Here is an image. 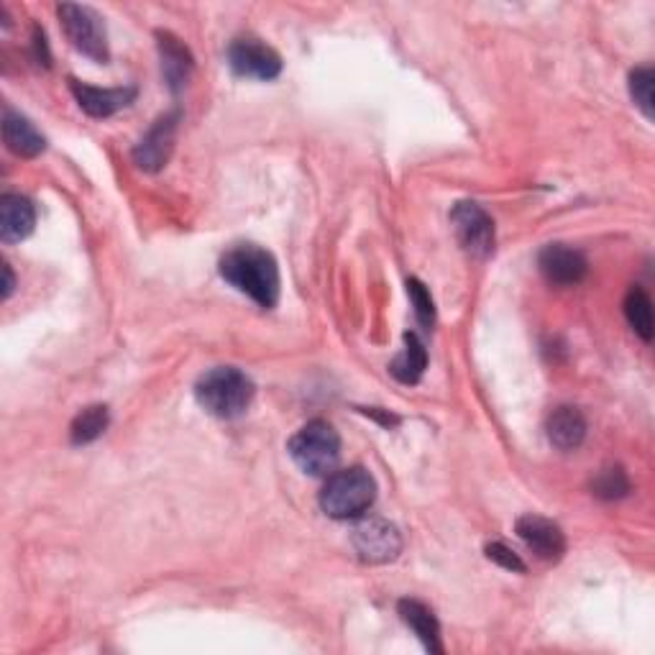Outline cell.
<instances>
[{
  "mask_svg": "<svg viewBox=\"0 0 655 655\" xmlns=\"http://www.w3.org/2000/svg\"><path fill=\"white\" fill-rule=\"evenodd\" d=\"M3 142L15 157L23 159L39 157L46 149V138L39 134L34 123L15 111H6L3 116Z\"/></svg>",
  "mask_w": 655,
  "mask_h": 655,
  "instance_id": "16",
  "label": "cell"
},
{
  "mask_svg": "<svg viewBox=\"0 0 655 655\" xmlns=\"http://www.w3.org/2000/svg\"><path fill=\"white\" fill-rule=\"evenodd\" d=\"M287 450L310 477H331L341 461V436L328 420H310L290 438Z\"/></svg>",
  "mask_w": 655,
  "mask_h": 655,
  "instance_id": "4",
  "label": "cell"
},
{
  "mask_svg": "<svg viewBox=\"0 0 655 655\" xmlns=\"http://www.w3.org/2000/svg\"><path fill=\"white\" fill-rule=\"evenodd\" d=\"M218 272L259 308H274L280 300V267L267 249L257 243H236L220 257Z\"/></svg>",
  "mask_w": 655,
  "mask_h": 655,
  "instance_id": "1",
  "label": "cell"
},
{
  "mask_svg": "<svg viewBox=\"0 0 655 655\" xmlns=\"http://www.w3.org/2000/svg\"><path fill=\"white\" fill-rule=\"evenodd\" d=\"M540 274L551 284L573 287L584 280L589 272V261L579 249H571L566 243H548L538 253Z\"/></svg>",
  "mask_w": 655,
  "mask_h": 655,
  "instance_id": "10",
  "label": "cell"
},
{
  "mask_svg": "<svg viewBox=\"0 0 655 655\" xmlns=\"http://www.w3.org/2000/svg\"><path fill=\"white\" fill-rule=\"evenodd\" d=\"M397 612H399V617H403L405 625L417 635V641L425 645V651L444 653L438 617L433 614V610L428 607V604H423L417 600H399Z\"/></svg>",
  "mask_w": 655,
  "mask_h": 655,
  "instance_id": "17",
  "label": "cell"
},
{
  "mask_svg": "<svg viewBox=\"0 0 655 655\" xmlns=\"http://www.w3.org/2000/svg\"><path fill=\"white\" fill-rule=\"evenodd\" d=\"M625 318L633 331L641 335L645 343L653 341V302L651 294L643 287H633L625 298Z\"/></svg>",
  "mask_w": 655,
  "mask_h": 655,
  "instance_id": "20",
  "label": "cell"
},
{
  "mask_svg": "<svg viewBox=\"0 0 655 655\" xmlns=\"http://www.w3.org/2000/svg\"><path fill=\"white\" fill-rule=\"evenodd\" d=\"M425 366H428V351H425V343L417 339L415 333H405V349L399 351L395 362L389 364L392 376L403 384H417L423 380Z\"/></svg>",
  "mask_w": 655,
  "mask_h": 655,
  "instance_id": "18",
  "label": "cell"
},
{
  "mask_svg": "<svg viewBox=\"0 0 655 655\" xmlns=\"http://www.w3.org/2000/svg\"><path fill=\"white\" fill-rule=\"evenodd\" d=\"M485 553H487V559H489V561H495L497 566H502V569H507V571H518V573H526V571H528L526 561H522L520 555L514 553L510 545L499 543V540H495V543H489V545L485 548Z\"/></svg>",
  "mask_w": 655,
  "mask_h": 655,
  "instance_id": "24",
  "label": "cell"
},
{
  "mask_svg": "<svg viewBox=\"0 0 655 655\" xmlns=\"http://www.w3.org/2000/svg\"><path fill=\"white\" fill-rule=\"evenodd\" d=\"M592 491H594V497L607 499V502H612V499L627 497L630 495V479H627L625 469H620V466L602 469L592 481Z\"/></svg>",
  "mask_w": 655,
  "mask_h": 655,
  "instance_id": "21",
  "label": "cell"
},
{
  "mask_svg": "<svg viewBox=\"0 0 655 655\" xmlns=\"http://www.w3.org/2000/svg\"><path fill=\"white\" fill-rule=\"evenodd\" d=\"M159 56H162V75L167 80L171 93H179V90L187 87V82L193 77L195 60L183 41L169 31H159Z\"/></svg>",
  "mask_w": 655,
  "mask_h": 655,
  "instance_id": "13",
  "label": "cell"
},
{
  "mask_svg": "<svg viewBox=\"0 0 655 655\" xmlns=\"http://www.w3.org/2000/svg\"><path fill=\"white\" fill-rule=\"evenodd\" d=\"M108 423H111L108 407H105V405H90V407L82 409L75 420H72L70 440L75 446L93 444V440H97L105 430H108Z\"/></svg>",
  "mask_w": 655,
  "mask_h": 655,
  "instance_id": "19",
  "label": "cell"
},
{
  "mask_svg": "<svg viewBox=\"0 0 655 655\" xmlns=\"http://www.w3.org/2000/svg\"><path fill=\"white\" fill-rule=\"evenodd\" d=\"M545 436L553 448L566 450V454L576 450L586 440V417L581 415L579 407H555L545 420Z\"/></svg>",
  "mask_w": 655,
  "mask_h": 655,
  "instance_id": "14",
  "label": "cell"
},
{
  "mask_svg": "<svg viewBox=\"0 0 655 655\" xmlns=\"http://www.w3.org/2000/svg\"><path fill=\"white\" fill-rule=\"evenodd\" d=\"M177 126H179V113H167V116H162L149 131H146V136L136 144L134 149V162L138 167L144 171H159L167 167L171 149H175Z\"/></svg>",
  "mask_w": 655,
  "mask_h": 655,
  "instance_id": "9",
  "label": "cell"
},
{
  "mask_svg": "<svg viewBox=\"0 0 655 655\" xmlns=\"http://www.w3.org/2000/svg\"><path fill=\"white\" fill-rule=\"evenodd\" d=\"M60 23L64 29V37L70 39V44L77 49L80 54H85L87 60L97 64H105L111 60L108 49V31L101 15L93 8L77 6V3H62L56 8Z\"/></svg>",
  "mask_w": 655,
  "mask_h": 655,
  "instance_id": "5",
  "label": "cell"
},
{
  "mask_svg": "<svg viewBox=\"0 0 655 655\" xmlns=\"http://www.w3.org/2000/svg\"><path fill=\"white\" fill-rule=\"evenodd\" d=\"M228 64H231L233 75L261 82L277 80L282 72V56L253 37L233 39V44L228 46Z\"/></svg>",
  "mask_w": 655,
  "mask_h": 655,
  "instance_id": "6",
  "label": "cell"
},
{
  "mask_svg": "<svg viewBox=\"0 0 655 655\" xmlns=\"http://www.w3.org/2000/svg\"><path fill=\"white\" fill-rule=\"evenodd\" d=\"M70 90L80 108L93 118H108L136 101V87H93L80 80H70Z\"/></svg>",
  "mask_w": 655,
  "mask_h": 655,
  "instance_id": "12",
  "label": "cell"
},
{
  "mask_svg": "<svg viewBox=\"0 0 655 655\" xmlns=\"http://www.w3.org/2000/svg\"><path fill=\"white\" fill-rule=\"evenodd\" d=\"M450 223L458 241L471 257L487 259L495 251V220L489 218V212L477 202H456V208L450 210Z\"/></svg>",
  "mask_w": 655,
  "mask_h": 655,
  "instance_id": "7",
  "label": "cell"
},
{
  "mask_svg": "<svg viewBox=\"0 0 655 655\" xmlns=\"http://www.w3.org/2000/svg\"><path fill=\"white\" fill-rule=\"evenodd\" d=\"M358 559L366 563H389L403 551V536L392 522L382 518H364L351 532Z\"/></svg>",
  "mask_w": 655,
  "mask_h": 655,
  "instance_id": "8",
  "label": "cell"
},
{
  "mask_svg": "<svg viewBox=\"0 0 655 655\" xmlns=\"http://www.w3.org/2000/svg\"><path fill=\"white\" fill-rule=\"evenodd\" d=\"M37 223L34 202L23 195H3L0 198V239L15 243L29 239Z\"/></svg>",
  "mask_w": 655,
  "mask_h": 655,
  "instance_id": "15",
  "label": "cell"
},
{
  "mask_svg": "<svg viewBox=\"0 0 655 655\" xmlns=\"http://www.w3.org/2000/svg\"><path fill=\"white\" fill-rule=\"evenodd\" d=\"M3 274H6V282H3V300H8L13 294V287H15V280H13V272L11 267L3 264Z\"/></svg>",
  "mask_w": 655,
  "mask_h": 655,
  "instance_id": "25",
  "label": "cell"
},
{
  "mask_svg": "<svg viewBox=\"0 0 655 655\" xmlns=\"http://www.w3.org/2000/svg\"><path fill=\"white\" fill-rule=\"evenodd\" d=\"M653 87H655V75L651 67H637L630 72V95H633L635 105L643 111L645 118H653L655 113Z\"/></svg>",
  "mask_w": 655,
  "mask_h": 655,
  "instance_id": "22",
  "label": "cell"
},
{
  "mask_svg": "<svg viewBox=\"0 0 655 655\" xmlns=\"http://www.w3.org/2000/svg\"><path fill=\"white\" fill-rule=\"evenodd\" d=\"M257 387L251 376H246L236 366H216L205 372L195 384V399L212 417L236 420L251 407Z\"/></svg>",
  "mask_w": 655,
  "mask_h": 655,
  "instance_id": "2",
  "label": "cell"
},
{
  "mask_svg": "<svg viewBox=\"0 0 655 655\" xmlns=\"http://www.w3.org/2000/svg\"><path fill=\"white\" fill-rule=\"evenodd\" d=\"M407 294L409 300H413L417 323H420L425 331H430V328L436 325V305H433L428 287H425L420 280H407Z\"/></svg>",
  "mask_w": 655,
  "mask_h": 655,
  "instance_id": "23",
  "label": "cell"
},
{
  "mask_svg": "<svg viewBox=\"0 0 655 655\" xmlns=\"http://www.w3.org/2000/svg\"><path fill=\"white\" fill-rule=\"evenodd\" d=\"M376 481L362 466L333 471L321 489V510L333 520H356L374 505Z\"/></svg>",
  "mask_w": 655,
  "mask_h": 655,
  "instance_id": "3",
  "label": "cell"
},
{
  "mask_svg": "<svg viewBox=\"0 0 655 655\" xmlns=\"http://www.w3.org/2000/svg\"><path fill=\"white\" fill-rule=\"evenodd\" d=\"M514 530H518L522 543H526L540 561L555 563L566 553V536H563V530L555 526L553 520L540 518V514H522Z\"/></svg>",
  "mask_w": 655,
  "mask_h": 655,
  "instance_id": "11",
  "label": "cell"
}]
</instances>
